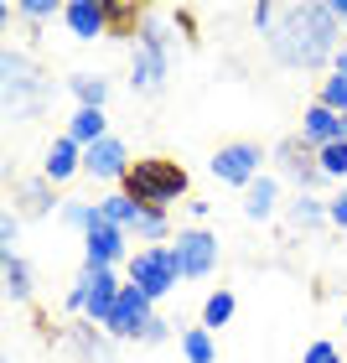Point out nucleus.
I'll return each instance as SVG.
<instances>
[{"label":"nucleus","mask_w":347,"mask_h":363,"mask_svg":"<svg viewBox=\"0 0 347 363\" xmlns=\"http://www.w3.org/2000/svg\"><path fill=\"white\" fill-rule=\"evenodd\" d=\"M337 37H342V21L332 6H280L275 26L264 31L270 52L280 68H295V73H311L322 62H337Z\"/></svg>","instance_id":"nucleus-1"},{"label":"nucleus","mask_w":347,"mask_h":363,"mask_svg":"<svg viewBox=\"0 0 347 363\" xmlns=\"http://www.w3.org/2000/svg\"><path fill=\"white\" fill-rule=\"evenodd\" d=\"M120 192L145 213H166L176 197H187V167L171 161V156H140L135 167L125 172Z\"/></svg>","instance_id":"nucleus-2"},{"label":"nucleus","mask_w":347,"mask_h":363,"mask_svg":"<svg viewBox=\"0 0 347 363\" xmlns=\"http://www.w3.org/2000/svg\"><path fill=\"white\" fill-rule=\"evenodd\" d=\"M171 73V31L156 21H145V31L135 37V62H130V84H135L140 94H156L161 84H166Z\"/></svg>","instance_id":"nucleus-3"},{"label":"nucleus","mask_w":347,"mask_h":363,"mask_svg":"<svg viewBox=\"0 0 347 363\" xmlns=\"http://www.w3.org/2000/svg\"><path fill=\"white\" fill-rule=\"evenodd\" d=\"M42 99H47V84H42L37 62L21 57V52H6V109H11V120H31L42 109Z\"/></svg>","instance_id":"nucleus-4"},{"label":"nucleus","mask_w":347,"mask_h":363,"mask_svg":"<svg viewBox=\"0 0 347 363\" xmlns=\"http://www.w3.org/2000/svg\"><path fill=\"white\" fill-rule=\"evenodd\" d=\"M176 255H171V244H156V250H135V259H130V286H140L151 301H161V296H171L176 291Z\"/></svg>","instance_id":"nucleus-5"},{"label":"nucleus","mask_w":347,"mask_h":363,"mask_svg":"<svg viewBox=\"0 0 347 363\" xmlns=\"http://www.w3.org/2000/svg\"><path fill=\"white\" fill-rule=\"evenodd\" d=\"M151 306H156L151 296H145L140 286H130V280H125V291H120V301H114V317H109L104 333H109V337H125V342H140V337H145V322L156 317Z\"/></svg>","instance_id":"nucleus-6"},{"label":"nucleus","mask_w":347,"mask_h":363,"mask_svg":"<svg viewBox=\"0 0 347 363\" xmlns=\"http://www.w3.org/2000/svg\"><path fill=\"white\" fill-rule=\"evenodd\" d=\"M259 161H264V151H259L254 140H234V145H223V151L212 156V177L228 182V187L249 192L254 182H259Z\"/></svg>","instance_id":"nucleus-7"},{"label":"nucleus","mask_w":347,"mask_h":363,"mask_svg":"<svg viewBox=\"0 0 347 363\" xmlns=\"http://www.w3.org/2000/svg\"><path fill=\"white\" fill-rule=\"evenodd\" d=\"M171 255H176L181 280H203V275H212V265H218V239H212L207 228H187V234H176Z\"/></svg>","instance_id":"nucleus-8"},{"label":"nucleus","mask_w":347,"mask_h":363,"mask_svg":"<svg viewBox=\"0 0 347 363\" xmlns=\"http://www.w3.org/2000/svg\"><path fill=\"white\" fill-rule=\"evenodd\" d=\"M275 156H280V172H285L301 192H311V187L322 182V161H317V151H311V145H306L301 135L280 140V151H275Z\"/></svg>","instance_id":"nucleus-9"},{"label":"nucleus","mask_w":347,"mask_h":363,"mask_svg":"<svg viewBox=\"0 0 347 363\" xmlns=\"http://www.w3.org/2000/svg\"><path fill=\"white\" fill-rule=\"evenodd\" d=\"M130 167H135V161H130L125 140H114V135L84 151V172H89V177H98V182H125V172H130Z\"/></svg>","instance_id":"nucleus-10"},{"label":"nucleus","mask_w":347,"mask_h":363,"mask_svg":"<svg viewBox=\"0 0 347 363\" xmlns=\"http://www.w3.org/2000/svg\"><path fill=\"white\" fill-rule=\"evenodd\" d=\"M120 255H125V228L104 223V213H98V223L84 234V259L98 265V270H114V259H120Z\"/></svg>","instance_id":"nucleus-11"},{"label":"nucleus","mask_w":347,"mask_h":363,"mask_svg":"<svg viewBox=\"0 0 347 363\" xmlns=\"http://www.w3.org/2000/svg\"><path fill=\"white\" fill-rule=\"evenodd\" d=\"M301 140L311 145V151H326V145L342 140V114H332L326 104H311L301 114Z\"/></svg>","instance_id":"nucleus-12"},{"label":"nucleus","mask_w":347,"mask_h":363,"mask_svg":"<svg viewBox=\"0 0 347 363\" xmlns=\"http://www.w3.org/2000/svg\"><path fill=\"white\" fill-rule=\"evenodd\" d=\"M62 21L78 42H93V37H109V21H104V0H73L62 6Z\"/></svg>","instance_id":"nucleus-13"},{"label":"nucleus","mask_w":347,"mask_h":363,"mask_svg":"<svg viewBox=\"0 0 347 363\" xmlns=\"http://www.w3.org/2000/svg\"><path fill=\"white\" fill-rule=\"evenodd\" d=\"M73 172H84V145H78L73 135H57L52 151H47V161H42V177L47 182H68Z\"/></svg>","instance_id":"nucleus-14"},{"label":"nucleus","mask_w":347,"mask_h":363,"mask_svg":"<svg viewBox=\"0 0 347 363\" xmlns=\"http://www.w3.org/2000/svg\"><path fill=\"white\" fill-rule=\"evenodd\" d=\"M104 21H109V37H140L151 16L135 0H104Z\"/></svg>","instance_id":"nucleus-15"},{"label":"nucleus","mask_w":347,"mask_h":363,"mask_svg":"<svg viewBox=\"0 0 347 363\" xmlns=\"http://www.w3.org/2000/svg\"><path fill=\"white\" fill-rule=\"evenodd\" d=\"M68 135H73V140L89 151V145L109 140V114H104V109H78L73 120H68Z\"/></svg>","instance_id":"nucleus-16"},{"label":"nucleus","mask_w":347,"mask_h":363,"mask_svg":"<svg viewBox=\"0 0 347 363\" xmlns=\"http://www.w3.org/2000/svg\"><path fill=\"white\" fill-rule=\"evenodd\" d=\"M275 203H280V187H275V177H259L249 192H244V218H254V223H264L275 213Z\"/></svg>","instance_id":"nucleus-17"},{"label":"nucleus","mask_w":347,"mask_h":363,"mask_svg":"<svg viewBox=\"0 0 347 363\" xmlns=\"http://www.w3.org/2000/svg\"><path fill=\"white\" fill-rule=\"evenodd\" d=\"M98 213H104V223H114V228H125V234H130V228L140 223L145 208H135L125 192H109V197H98Z\"/></svg>","instance_id":"nucleus-18"},{"label":"nucleus","mask_w":347,"mask_h":363,"mask_svg":"<svg viewBox=\"0 0 347 363\" xmlns=\"http://www.w3.org/2000/svg\"><path fill=\"white\" fill-rule=\"evenodd\" d=\"M78 94V109H104V99H109V78H98V73H73V84Z\"/></svg>","instance_id":"nucleus-19"},{"label":"nucleus","mask_w":347,"mask_h":363,"mask_svg":"<svg viewBox=\"0 0 347 363\" xmlns=\"http://www.w3.org/2000/svg\"><path fill=\"white\" fill-rule=\"evenodd\" d=\"M6 296L11 301H31V265L21 255H6Z\"/></svg>","instance_id":"nucleus-20"},{"label":"nucleus","mask_w":347,"mask_h":363,"mask_svg":"<svg viewBox=\"0 0 347 363\" xmlns=\"http://www.w3.org/2000/svg\"><path fill=\"white\" fill-rule=\"evenodd\" d=\"M326 218V203H322V197H311V192H295L290 197V223L295 228H317Z\"/></svg>","instance_id":"nucleus-21"},{"label":"nucleus","mask_w":347,"mask_h":363,"mask_svg":"<svg viewBox=\"0 0 347 363\" xmlns=\"http://www.w3.org/2000/svg\"><path fill=\"white\" fill-rule=\"evenodd\" d=\"M234 322V291H212L203 301V327L212 333V327H228Z\"/></svg>","instance_id":"nucleus-22"},{"label":"nucleus","mask_w":347,"mask_h":363,"mask_svg":"<svg viewBox=\"0 0 347 363\" xmlns=\"http://www.w3.org/2000/svg\"><path fill=\"white\" fill-rule=\"evenodd\" d=\"M181 358L187 363H212V333L207 327H187V333H181Z\"/></svg>","instance_id":"nucleus-23"},{"label":"nucleus","mask_w":347,"mask_h":363,"mask_svg":"<svg viewBox=\"0 0 347 363\" xmlns=\"http://www.w3.org/2000/svg\"><path fill=\"white\" fill-rule=\"evenodd\" d=\"M47 187H52V182H47V177H37V182H21V187H16V197H21V208L31 213V218L52 208V192H47Z\"/></svg>","instance_id":"nucleus-24"},{"label":"nucleus","mask_w":347,"mask_h":363,"mask_svg":"<svg viewBox=\"0 0 347 363\" xmlns=\"http://www.w3.org/2000/svg\"><path fill=\"white\" fill-rule=\"evenodd\" d=\"M73 342H78V353H84L89 363H109V348H104V337H98V327H93V322L73 327Z\"/></svg>","instance_id":"nucleus-25"},{"label":"nucleus","mask_w":347,"mask_h":363,"mask_svg":"<svg viewBox=\"0 0 347 363\" xmlns=\"http://www.w3.org/2000/svg\"><path fill=\"white\" fill-rule=\"evenodd\" d=\"M135 239H145V250H156V244H166V213H140V223L130 228Z\"/></svg>","instance_id":"nucleus-26"},{"label":"nucleus","mask_w":347,"mask_h":363,"mask_svg":"<svg viewBox=\"0 0 347 363\" xmlns=\"http://www.w3.org/2000/svg\"><path fill=\"white\" fill-rule=\"evenodd\" d=\"M317 104H326L332 114H347V78H342V73H332V78H326V84H322Z\"/></svg>","instance_id":"nucleus-27"},{"label":"nucleus","mask_w":347,"mask_h":363,"mask_svg":"<svg viewBox=\"0 0 347 363\" xmlns=\"http://www.w3.org/2000/svg\"><path fill=\"white\" fill-rule=\"evenodd\" d=\"M317 161H322V177H347V140H337V145H326V151H317Z\"/></svg>","instance_id":"nucleus-28"},{"label":"nucleus","mask_w":347,"mask_h":363,"mask_svg":"<svg viewBox=\"0 0 347 363\" xmlns=\"http://www.w3.org/2000/svg\"><path fill=\"white\" fill-rule=\"evenodd\" d=\"M21 16L26 21H47V16H62L57 0H21Z\"/></svg>","instance_id":"nucleus-29"},{"label":"nucleus","mask_w":347,"mask_h":363,"mask_svg":"<svg viewBox=\"0 0 347 363\" xmlns=\"http://www.w3.org/2000/svg\"><path fill=\"white\" fill-rule=\"evenodd\" d=\"M301 363H342V353L332 348V342H311V348H306V358Z\"/></svg>","instance_id":"nucleus-30"},{"label":"nucleus","mask_w":347,"mask_h":363,"mask_svg":"<svg viewBox=\"0 0 347 363\" xmlns=\"http://www.w3.org/2000/svg\"><path fill=\"white\" fill-rule=\"evenodd\" d=\"M326 223H337V228H347V192H337V197H326Z\"/></svg>","instance_id":"nucleus-31"},{"label":"nucleus","mask_w":347,"mask_h":363,"mask_svg":"<svg viewBox=\"0 0 347 363\" xmlns=\"http://www.w3.org/2000/svg\"><path fill=\"white\" fill-rule=\"evenodd\" d=\"M166 327H171V322L151 317V322H145V337H140V342H166Z\"/></svg>","instance_id":"nucleus-32"},{"label":"nucleus","mask_w":347,"mask_h":363,"mask_svg":"<svg viewBox=\"0 0 347 363\" xmlns=\"http://www.w3.org/2000/svg\"><path fill=\"white\" fill-rule=\"evenodd\" d=\"M332 73H342V78H347V42H342V52H337V62H332Z\"/></svg>","instance_id":"nucleus-33"},{"label":"nucleus","mask_w":347,"mask_h":363,"mask_svg":"<svg viewBox=\"0 0 347 363\" xmlns=\"http://www.w3.org/2000/svg\"><path fill=\"white\" fill-rule=\"evenodd\" d=\"M342 140H347V114H342Z\"/></svg>","instance_id":"nucleus-34"},{"label":"nucleus","mask_w":347,"mask_h":363,"mask_svg":"<svg viewBox=\"0 0 347 363\" xmlns=\"http://www.w3.org/2000/svg\"><path fill=\"white\" fill-rule=\"evenodd\" d=\"M342 327H347V311H342Z\"/></svg>","instance_id":"nucleus-35"}]
</instances>
